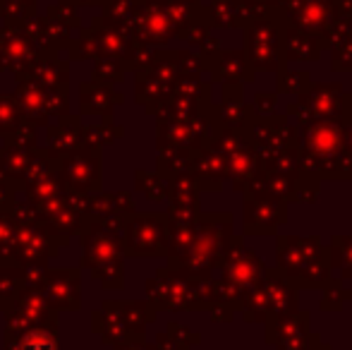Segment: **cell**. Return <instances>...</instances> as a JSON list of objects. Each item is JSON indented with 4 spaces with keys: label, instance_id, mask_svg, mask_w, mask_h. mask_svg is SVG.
<instances>
[{
    "label": "cell",
    "instance_id": "6da1fadb",
    "mask_svg": "<svg viewBox=\"0 0 352 350\" xmlns=\"http://www.w3.org/2000/svg\"><path fill=\"white\" fill-rule=\"evenodd\" d=\"M345 122L311 120L300 127V168L302 175L316 180H352V159L343 142Z\"/></svg>",
    "mask_w": 352,
    "mask_h": 350
},
{
    "label": "cell",
    "instance_id": "7a4b0ae2",
    "mask_svg": "<svg viewBox=\"0 0 352 350\" xmlns=\"http://www.w3.org/2000/svg\"><path fill=\"white\" fill-rule=\"evenodd\" d=\"M218 271L221 278H216L211 285V303H223L235 312H242L269 269L254 250L245 248L240 235H232Z\"/></svg>",
    "mask_w": 352,
    "mask_h": 350
},
{
    "label": "cell",
    "instance_id": "3957f363",
    "mask_svg": "<svg viewBox=\"0 0 352 350\" xmlns=\"http://www.w3.org/2000/svg\"><path fill=\"white\" fill-rule=\"evenodd\" d=\"M276 271L292 285L302 288H324L333 276L329 248L319 235H280L276 243Z\"/></svg>",
    "mask_w": 352,
    "mask_h": 350
},
{
    "label": "cell",
    "instance_id": "277c9868",
    "mask_svg": "<svg viewBox=\"0 0 352 350\" xmlns=\"http://www.w3.org/2000/svg\"><path fill=\"white\" fill-rule=\"evenodd\" d=\"M232 216L230 214H199L195 221V235L180 259L168 264L195 276H211L221 266L232 240Z\"/></svg>",
    "mask_w": 352,
    "mask_h": 350
},
{
    "label": "cell",
    "instance_id": "5b68a950",
    "mask_svg": "<svg viewBox=\"0 0 352 350\" xmlns=\"http://www.w3.org/2000/svg\"><path fill=\"white\" fill-rule=\"evenodd\" d=\"M211 276H195L166 266L146 281V298L156 312H201L211 305Z\"/></svg>",
    "mask_w": 352,
    "mask_h": 350
},
{
    "label": "cell",
    "instance_id": "8992f818",
    "mask_svg": "<svg viewBox=\"0 0 352 350\" xmlns=\"http://www.w3.org/2000/svg\"><path fill=\"white\" fill-rule=\"evenodd\" d=\"M84 257L82 264L91 269L94 278L101 281L106 288H122L125 269H122V238L94 221H84L82 230Z\"/></svg>",
    "mask_w": 352,
    "mask_h": 350
},
{
    "label": "cell",
    "instance_id": "52a82bcc",
    "mask_svg": "<svg viewBox=\"0 0 352 350\" xmlns=\"http://www.w3.org/2000/svg\"><path fill=\"white\" fill-rule=\"evenodd\" d=\"M151 322H156V309L148 303H103L94 314V331L101 333L103 341L122 346L142 341Z\"/></svg>",
    "mask_w": 352,
    "mask_h": 350
},
{
    "label": "cell",
    "instance_id": "ba28073f",
    "mask_svg": "<svg viewBox=\"0 0 352 350\" xmlns=\"http://www.w3.org/2000/svg\"><path fill=\"white\" fill-rule=\"evenodd\" d=\"M285 17L278 8L271 10L266 17L247 24L245 32V46L242 51L247 53L254 72H276L283 61V29H285Z\"/></svg>",
    "mask_w": 352,
    "mask_h": 350
},
{
    "label": "cell",
    "instance_id": "9c48e42d",
    "mask_svg": "<svg viewBox=\"0 0 352 350\" xmlns=\"http://www.w3.org/2000/svg\"><path fill=\"white\" fill-rule=\"evenodd\" d=\"M297 309H300L297 290L283 278L278 271L269 269L264 281H261V285L247 300L245 309H242V317L250 324H271L276 319H283L287 314L297 312Z\"/></svg>",
    "mask_w": 352,
    "mask_h": 350
},
{
    "label": "cell",
    "instance_id": "30bf717a",
    "mask_svg": "<svg viewBox=\"0 0 352 350\" xmlns=\"http://www.w3.org/2000/svg\"><path fill=\"white\" fill-rule=\"evenodd\" d=\"M56 166L63 187L70 195L91 197L101 187V149L98 146H79L72 154L56 159Z\"/></svg>",
    "mask_w": 352,
    "mask_h": 350
},
{
    "label": "cell",
    "instance_id": "8fae6325",
    "mask_svg": "<svg viewBox=\"0 0 352 350\" xmlns=\"http://www.w3.org/2000/svg\"><path fill=\"white\" fill-rule=\"evenodd\" d=\"M168 219L163 214H135L122 230V250L132 257H166Z\"/></svg>",
    "mask_w": 352,
    "mask_h": 350
},
{
    "label": "cell",
    "instance_id": "7c38bea8",
    "mask_svg": "<svg viewBox=\"0 0 352 350\" xmlns=\"http://www.w3.org/2000/svg\"><path fill=\"white\" fill-rule=\"evenodd\" d=\"M297 103L309 120H352V96L340 82H321L311 85L297 96Z\"/></svg>",
    "mask_w": 352,
    "mask_h": 350
},
{
    "label": "cell",
    "instance_id": "4fadbf2b",
    "mask_svg": "<svg viewBox=\"0 0 352 350\" xmlns=\"http://www.w3.org/2000/svg\"><path fill=\"white\" fill-rule=\"evenodd\" d=\"M247 132H250V140L254 144L261 166L287 146H300V127L290 125L287 116H276L274 113V116L266 118H254Z\"/></svg>",
    "mask_w": 352,
    "mask_h": 350
},
{
    "label": "cell",
    "instance_id": "5bb4252c",
    "mask_svg": "<svg viewBox=\"0 0 352 350\" xmlns=\"http://www.w3.org/2000/svg\"><path fill=\"white\" fill-rule=\"evenodd\" d=\"M280 12L285 17L287 27H295L300 32L311 34L324 46V34L338 19L340 5L338 0H292Z\"/></svg>",
    "mask_w": 352,
    "mask_h": 350
},
{
    "label": "cell",
    "instance_id": "9a60e30c",
    "mask_svg": "<svg viewBox=\"0 0 352 350\" xmlns=\"http://www.w3.org/2000/svg\"><path fill=\"white\" fill-rule=\"evenodd\" d=\"M245 233L276 235L287 223V201L269 192L245 195Z\"/></svg>",
    "mask_w": 352,
    "mask_h": 350
},
{
    "label": "cell",
    "instance_id": "2e32d148",
    "mask_svg": "<svg viewBox=\"0 0 352 350\" xmlns=\"http://www.w3.org/2000/svg\"><path fill=\"white\" fill-rule=\"evenodd\" d=\"M63 240L53 238L41 223H22L14 233V259L19 266H43L56 254ZM65 245V243H63Z\"/></svg>",
    "mask_w": 352,
    "mask_h": 350
},
{
    "label": "cell",
    "instance_id": "e0dca14e",
    "mask_svg": "<svg viewBox=\"0 0 352 350\" xmlns=\"http://www.w3.org/2000/svg\"><path fill=\"white\" fill-rule=\"evenodd\" d=\"M41 293L53 312H77L82 307V276L77 269H46Z\"/></svg>",
    "mask_w": 352,
    "mask_h": 350
},
{
    "label": "cell",
    "instance_id": "ac0fdd59",
    "mask_svg": "<svg viewBox=\"0 0 352 350\" xmlns=\"http://www.w3.org/2000/svg\"><path fill=\"white\" fill-rule=\"evenodd\" d=\"M135 216V201L127 192H103V195H91L87 206V221L103 226L122 238L127 221Z\"/></svg>",
    "mask_w": 352,
    "mask_h": 350
},
{
    "label": "cell",
    "instance_id": "d6986e66",
    "mask_svg": "<svg viewBox=\"0 0 352 350\" xmlns=\"http://www.w3.org/2000/svg\"><path fill=\"white\" fill-rule=\"evenodd\" d=\"M209 120L213 132L218 130H245L254 120V111L245 101L242 85H223V101L211 103Z\"/></svg>",
    "mask_w": 352,
    "mask_h": 350
},
{
    "label": "cell",
    "instance_id": "ffe728a7",
    "mask_svg": "<svg viewBox=\"0 0 352 350\" xmlns=\"http://www.w3.org/2000/svg\"><path fill=\"white\" fill-rule=\"evenodd\" d=\"M5 322H8V331H22V329L38 327V324H53L56 312L46 303L41 290L24 288L17 303L5 312Z\"/></svg>",
    "mask_w": 352,
    "mask_h": 350
},
{
    "label": "cell",
    "instance_id": "44dd1931",
    "mask_svg": "<svg viewBox=\"0 0 352 350\" xmlns=\"http://www.w3.org/2000/svg\"><path fill=\"white\" fill-rule=\"evenodd\" d=\"M311 336V317L302 309L266 324V343L276 350H305Z\"/></svg>",
    "mask_w": 352,
    "mask_h": 350
},
{
    "label": "cell",
    "instance_id": "7402d4cb",
    "mask_svg": "<svg viewBox=\"0 0 352 350\" xmlns=\"http://www.w3.org/2000/svg\"><path fill=\"white\" fill-rule=\"evenodd\" d=\"M226 161H228V180L232 182V190H235L237 195H240V192L247 195V192L252 190V185L264 173L261 161H259V156H256L254 144H252L250 132L247 130H245V137L237 142L235 149L226 156Z\"/></svg>",
    "mask_w": 352,
    "mask_h": 350
},
{
    "label": "cell",
    "instance_id": "603a6c76",
    "mask_svg": "<svg viewBox=\"0 0 352 350\" xmlns=\"http://www.w3.org/2000/svg\"><path fill=\"white\" fill-rule=\"evenodd\" d=\"M14 98H17L27 122H32V125H46L48 118H53L60 111V108L56 106V98H60V96L48 91V89H43L38 82H34L32 77L19 80V89Z\"/></svg>",
    "mask_w": 352,
    "mask_h": 350
},
{
    "label": "cell",
    "instance_id": "cb8c5ba5",
    "mask_svg": "<svg viewBox=\"0 0 352 350\" xmlns=\"http://www.w3.org/2000/svg\"><path fill=\"white\" fill-rule=\"evenodd\" d=\"M206 70L221 85H245V82H254L256 77L254 67L242 48H226V51L221 48L216 56L206 61Z\"/></svg>",
    "mask_w": 352,
    "mask_h": 350
},
{
    "label": "cell",
    "instance_id": "d4e9b609",
    "mask_svg": "<svg viewBox=\"0 0 352 350\" xmlns=\"http://www.w3.org/2000/svg\"><path fill=\"white\" fill-rule=\"evenodd\" d=\"M190 175L195 177L197 187L204 190H221L228 180V161L213 144H206L192 154Z\"/></svg>",
    "mask_w": 352,
    "mask_h": 350
},
{
    "label": "cell",
    "instance_id": "484cf974",
    "mask_svg": "<svg viewBox=\"0 0 352 350\" xmlns=\"http://www.w3.org/2000/svg\"><path fill=\"white\" fill-rule=\"evenodd\" d=\"M324 53V46L316 36L300 32L295 27L283 29V61L290 63H316Z\"/></svg>",
    "mask_w": 352,
    "mask_h": 350
},
{
    "label": "cell",
    "instance_id": "4316f807",
    "mask_svg": "<svg viewBox=\"0 0 352 350\" xmlns=\"http://www.w3.org/2000/svg\"><path fill=\"white\" fill-rule=\"evenodd\" d=\"M5 341H8V350H58L60 346L56 322L38 324L22 331H5Z\"/></svg>",
    "mask_w": 352,
    "mask_h": 350
},
{
    "label": "cell",
    "instance_id": "83f0119b",
    "mask_svg": "<svg viewBox=\"0 0 352 350\" xmlns=\"http://www.w3.org/2000/svg\"><path fill=\"white\" fill-rule=\"evenodd\" d=\"M84 130L77 120L72 118H63L58 125L48 127V146L46 154L51 159H63V156L72 154L74 149H79L84 142Z\"/></svg>",
    "mask_w": 352,
    "mask_h": 350
},
{
    "label": "cell",
    "instance_id": "f1b7e54d",
    "mask_svg": "<svg viewBox=\"0 0 352 350\" xmlns=\"http://www.w3.org/2000/svg\"><path fill=\"white\" fill-rule=\"evenodd\" d=\"M34 149L27 146H17V144H5V149H0V175L10 177V180H19V177H27L29 168H32L34 159L32 156Z\"/></svg>",
    "mask_w": 352,
    "mask_h": 350
},
{
    "label": "cell",
    "instance_id": "f546056e",
    "mask_svg": "<svg viewBox=\"0 0 352 350\" xmlns=\"http://www.w3.org/2000/svg\"><path fill=\"white\" fill-rule=\"evenodd\" d=\"M82 91H84L82 113H87V116H111L113 106L122 103L120 94H113L111 87H103V85H98V82L84 85Z\"/></svg>",
    "mask_w": 352,
    "mask_h": 350
},
{
    "label": "cell",
    "instance_id": "4dcf8cb0",
    "mask_svg": "<svg viewBox=\"0 0 352 350\" xmlns=\"http://www.w3.org/2000/svg\"><path fill=\"white\" fill-rule=\"evenodd\" d=\"M192 154L195 151L180 149V146H163L158 156V173L166 180L175 175H187L192 168Z\"/></svg>",
    "mask_w": 352,
    "mask_h": 350
},
{
    "label": "cell",
    "instance_id": "1f68e13d",
    "mask_svg": "<svg viewBox=\"0 0 352 350\" xmlns=\"http://www.w3.org/2000/svg\"><path fill=\"white\" fill-rule=\"evenodd\" d=\"M24 290V274L17 266H0V309L8 312Z\"/></svg>",
    "mask_w": 352,
    "mask_h": 350
},
{
    "label": "cell",
    "instance_id": "d6a6232c",
    "mask_svg": "<svg viewBox=\"0 0 352 350\" xmlns=\"http://www.w3.org/2000/svg\"><path fill=\"white\" fill-rule=\"evenodd\" d=\"M204 10L211 27L240 29V0H213Z\"/></svg>",
    "mask_w": 352,
    "mask_h": 350
},
{
    "label": "cell",
    "instance_id": "836d02e7",
    "mask_svg": "<svg viewBox=\"0 0 352 350\" xmlns=\"http://www.w3.org/2000/svg\"><path fill=\"white\" fill-rule=\"evenodd\" d=\"M276 77H278V82H276L278 91L280 94H290V96H300V94H305L307 89L314 85L309 72H307V70H295V67H290L287 63L276 70Z\"/></svg>",
    "mask_w": 352,
    "mask_h": 350
},
{
    "label": "cell",
    "instance_id": "e575fe53",
    "mask_svg": "<svg viewBox=\"0 0 352 350\" xmlns=\"http://www.w3.org/2000/svg\"><path fill=\"white\" fill-rule=\"evenodd\" d=\"M261 168H264L266 173L297 177L302 173V168H300V146H287V149L278 151V154H276L274 159L266 161Z\"/></svg>",
    "mask_w": 352,
    "mask_h": 350
},
{
    "label": "cell",
    "instance_id": "d590c367",
    "mask_svg": "<svg viewBox=\"0 0 352 350\" xmlns=\"http://www.w3.org/2000/svg\"><path fill=\"white\" fill-rule=\"evenodd\" d=\"M27 122L22 108L14 96H0V135L10 137Z\"/></svg>",
    "mask_w": 352,
    "mask_h": 350
},
{
    "label": "cell",
    "instance_id": "8d00e7d4",
    "mask_svg": "<svg viewBox=\"0 0 352 350\" xmlns=\"http://www.w3.org/2000/svg\"><path fill=\"white\" fill-rule=\"evenodd\" d=\"M137 190L142 192L146 199L161 201L166 199L168 180L161 173H148V171H137Z\"/></svg>",
    "mask_w": 352,
    "mask_h": 350
},
{
    "label": "cell",
    "instance_id": "74e56055",
    "mask_svg": "<svg viewBox=\"0 0 352 350\" xmlns=\"http://www.w3.org/2000/svg\"><path fill=\"white\" fill-rule=\"evenodd\" d=\"M321 290H324V295H321V309H324V312H340V307H343V303H345L343 283L331 276Z\"/></svg>",
    "mask_w": 352,
    "mask_h": 350
},
{
    "label": "cell",
    "instance_id": "f35d334b",
    "mask_svg": "<svg viewBox=\"0 0 352 350\" xmlns=\"http://www.w3.org/2000/svg\"><path fill=\"white\" fill-rule=\"evenodd\" d=\"M319 192H321V180L300 173L297 185H295V201H300V204H311V201H316Z\"/></svg>",
    "mask_w": 352,
    "mask_h": 350
},
{
    "label": "cell",
    "instance_id": "ab89813d",
    "mask_svg": "<svg viewBox=\"0 0 352 350\" xmlns=\"http://www.w3.org/2000/svg\"><path fill=\"white\" fill-rule=\"evenodd\" d=\"M122 77V58H101L96 65V82H116Z\"/></svg>",
    "mask_w": 352,
    "mask_h": 350
},
{
    "label": "cell",
    "instance_id": "60d3db41",
    "mask_svg": "<svg viewBox=\"0 0 352 350\" xmlns=\"http://www.w3.org/2000/svg\"><path fill=\"white\" fill-rule=\"evenodd\" d=\"M331 67H333L336 72H350L352 70V41L348 39L345 43H340V46L331 48Z\"/></svg>",
    "mask_w": 352,
    "mask_h": 350
},
{
    "label": "cell",
    "instance_id": "b9f144b4",
    "mask_svg": "<svg viewBox=\"0 0 352 350\" xmlns=\"http://www.w3.org/2000/svg\"><path fill=\"white\" fill-rule=\"evenodd\" d=\"M250 106H252V111H254V118H266V116H274L276 113L278 98H276V94H271V91H259Z\"/></svg>",
    "mask_w": 352,
    "mask_h": 350
},
{
    "label": "cell",
    "instance_id": "7bdbcfd3",
    "mask_svg": "<svg viewBox=\"0 0 352 350\" xmlns=\"http://www.w3.org/2000/svg\"><path fill=\"white\" fill-rule=\"evenodd\" d=\"M14 180L0 175V214H10L14 206Z\"/></svg>",
    "mask_w": 352,
    "mask_h": 350
},
{
    "label": "cell",
    "instance_id": "ee69618b",
    "mask_svg": "<svg viewBox=\"0 0 352 350\" xmlns=\"http://www.w3.org/2000/svg\"><path fill=\"white\" fill-rule=\"evenodd\" d=\"M343 142H345V151L352 159V120L345 122V130H343Z\"/></svg>",
    "mask_w": 352,
    "mask_h": 350
},
{
    "label": "cell",
    "instance_id": "f6af8a7d",
    "mask_svg": "<svg viewBox=\"0 0 352 350\" xmlns=\"http://www.w3.org/2000/svg\"><path fill=\"white\" fill-rule=\"evenodd\" d=\"M292 0H274V8H278V10H283V8H287Z\"/></svg>",
    "mask_w": 352,
    "mask_h": 350
},
{
    "label": "cell",
    "instance_id": "bcb514c9",
    "mask_svg": "<svg viewBox=\"0 0 352 350\" xmlns=\"http://www.w3.org/2000/svg\"><path fill=\"white\" fill-rule=\"evenodd\" d=\"M350 41H352V34H350Z\"/></svg>",
    "mask_w": 352,
    "mask_h": 350
}]
</instances>
